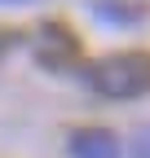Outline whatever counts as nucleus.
<instances>
[{"instance_id": "f03ea898", "label": "nucleus", "mask_w": 150, "mask_h": 158, "mask_svg": "<svg viewBox=\"0 0 150 158\" xmlns=\"http://www.w3.org/2000/svg\"><path fill=\"white\" fill-rule=\"evenodd\" d=\"M66 149H71V158H119V141H115V132H106V127L75 132Z\"/></svg>"}, {"instance_id": "f257e3e1", "label": "nucleus", "mask_w": 150, "mask_h": 158, "mask_svg": "<svg viewBox=\"0 0 150 158\" xmlns=\"http://www.w3.org/2000/svg\"><path fill=\"white\" fill-rule=\"evenodd\" d=\"M88 88L110 97V101H128V97L150 92V53H115L88 66Z\"/></svg>"}, {"instance_id": "7ed1b4c3", "label": "nucleus", "mask_w": 150, "mask_h": 158, "mask_svg": "<svg viewBox=\"0 0 150 158\" xmlns=\"http://www.w3.org/2000/svg\"><path fill=\"white\" fill-rule=\"evenodd\" d=\"M75 53V40L62 31V27H44V35H40V57L49 66H58L62 57H71Z\"/></svg>"}, {"instance_id": "20e7f679", "label": "nucleus", "mask_w": 150, "mask_h": 158, "mask_svg": "<svg viewBox=\"0 0 150 158\" xmlns=\"http://www.w3.org/2000/svg\"><path fill=\"white\" fill-rule=\"evenodd\" d=\"M93 13H97V18H115V22H137V18H141V9H124V5H106V0H102V5L93 9Z\"/></svg>"}, {"instance_id": "423d86ee", "label": "nucleus", "mask_w": 150, "mask_h": 158, "mask_svg": "<svg viewBox=\"0 0 150 158\" xmlns=\"http://www.w3.org/2000/svg\"><path fill=\"white\" fill-rule=\"evenodd\" d=\"M0 5H27V0H0Z\"/></svg>"}, {"instance_id": "39448f33", "label": "nucleus", "mask_w": 150, "mask_h": 158, "mask_svg": "<svg viewBox=\"0 0 150 158\" xmlns=\"http://www.w3.org/2000/svg\"><path fill=\"white\" fill-rule=\"evenodd\" d=\"M128 158H150V127H141L133 136V149H128Z\"/></svg>"}]
</instances>
